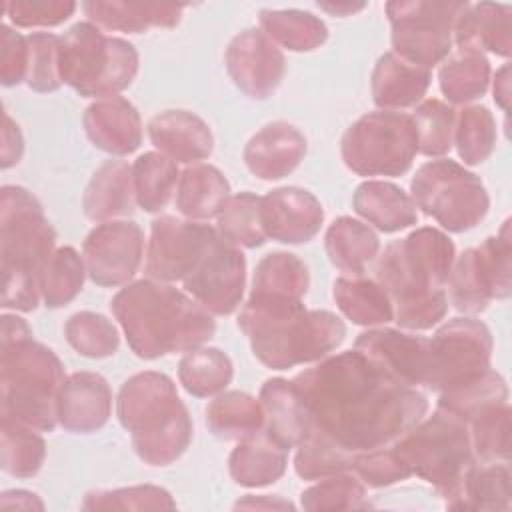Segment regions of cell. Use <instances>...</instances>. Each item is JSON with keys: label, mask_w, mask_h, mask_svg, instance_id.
Listing matches in <instances>:
<instances>
[{"label": "cell", "mask_w": 512, "mask_h": 512, "mask_svg": "<svg viewBox=\"0 0 512 512\" xmlns=\"http://www.w3.org/2000/svg\"><path fill=\"white\" fill-rule=\"evenodd\" d=\"M292 382L308 426L352 456L396 442L428 410L418 388L398 382L356 348L318 360Z\"/></svg>", "instance_id": "obj_1"}, {"label": "cell", "mask_w": 512, "mask_h": 512, "mask_svg": "<svg viewBox=\"0 0 512 512\" xmlns=\"http://www.w3.org/2000/svg\"><path fill=\"white\" fill-rule=\"evenodd\" d=\"M128 346L144 360L188 352L214 336L212 314L194 298L158 280H136L110 302Z\"/></svg>", "instance_id": "obj_2"}, {"label": "cell", "mask_w": 512, "mask_h": 512, "mask_svg": "<svg viewBox=\"0 0 512 512\" xmlns=\"http://www.w3.org/2000/svg\"><path fill=\"white\" fill-rule=\"evenodd\" d=\"M60 358L32 340L30 326L16 314L2 316L0 406L2 416L34 430L52 432L58 422V394L64 384Z\"/></svg>", "instance_id": "obj_3"}, {"label": "cell", "mask_w": 512, "mask_h": 512, "mask_svg": "<svg viewBox=\"0 0 512 512\" xmlns=\"http://www.w3.org/2000/svg\"><path fill=\"white\" fill-rule=\"evenodd\" d=\"M238 326L248 336L254 356L272 370L318 362L346 336L340 316L328 310H306L302 302L260 304L248 300L240 310Z\"/></svg>", "instance_id": "obj_4"}, {"label": "cell", "mask_w": 512, "mask_h": 512, "mask_svg": "<svg viewBox=\"0 0 512 512\" xmlns=\"http://www.w3.org/2000/svg\"><path fill=\"white\" fill-rule=\"evenodd\" d=\"M56 244V232L42 204L22 186L0 192L2 308L36 310L42 300L40 278Z\"/></svg>", "instance_id": "obj_5"}, {"label": "cell", "mask_w": 512, "mask_h": 512, "mask_svg": "<svg viewBox=\"0 0 512 512\" xmlns=\"http://www.w3.org/2000/svg\"><path fill=\"white\" fill-rule=\"evenodd\" d=\"M116 412L138 458L150 466L172 464L192 442V418L166 374L148 370L130 376L120 388Z\"/></svg>", "instance_id": "obj_6"}, {"label": "cell", "mask_w": 512, "mask_h": 512, "mask_svg": "<svg viewBox=\"0 0 512 512\" xmlns=\"http://www.w3.org/2000/svg\"><path fill=\"white\" fill-rule=\"evenodd\" d=\"M392 448L410 476L432 484L446 504L456 496L466 470L476 460L468 422L442 406L392 442Z\"/></svg>", "instance_id": "obj_7"}, {"label": "cell", "mask_w": 512, "mask_h": 512, "mask_svg": "<svg viewBox=\"0 0 512 512\" xmlns=\"http://www.w3.org/2000/svg\"><path fill=\"white\" fill-rule=\"evenodd\" d=\"M138 72L136 48L106 36L92 22L74 24L60 40V76L80 96L108 98L128 88Z\"/></svg>", "instance_id": "obj_8"}, {"label": "cell", "mask_w": 512, "mask_h": 512, "mask_svg": "<svg viewBox=\"0 0 512 512\" xmlns=\"http://www.w3.org/2000/svg\"><path fill=\"white\" fill-rule=\"evenodd\" d=\"M454 260V244L444 232L416 228L384 248L376 262V280L394 306L406 304L444 290Z\"/></svg>", "instance_id": "obj_9"}, {"label": "cell", "mask_w": 512, "mask_h": 512, "mask_svg": "<svg viewBox=\"0 0 512 512\" xmlns=\"http://www.w3.org/2000/svg\"><path fill=\"white\" fill-rule=\"evenodd\" d=\"M340 152L358 176H400L418 154L414 120L398 110L368 112L344 132Z\"/></svg>", "instance_id": "obj_10"}, {"label": "cell", "mask_w": 512, "mask_h": 512, "mask_svg": "<svg viewBox=\"0 0 512 512\" xmlns=\"http://www.w3.org/2000/svg\"><path fill=\"white\" fill-rule=\"evenodd\" d=\"M410 192L414 206L448 232L474 228L490 206L482 180L448 158L422 164L410 182Z\"/></svg>", "instance_id": "obj_11"}, {"label": "cell", "mask_w": 512, "mask_h": 512, "mask_svg": "<svg viewBox=\"0 0 512 512\" xmlns=\"http://www.w3.org/2000/svg\"><path fill=\"white\" fill-rule=\"evenodd\" d=\"M468 2L432 0H394L386 4L392 26V46L404 60L432 68L452 52L454 26Z\"/></svg>", "instance_id": "obj_12"}, {"label": "cell", "mask_w": 512, "mask_h": 512, "mask_svg": "<svg viewBox=\"0 0 512 512\" xmlns=\"http://www.w3.org/2000/svg\"><path fill=\"white\" fill-rule=\"evenodd\" d=\"M512 242L510 220H504L496 236H488L478 248L464 250L454 260L448 276L450 302L456 310L478 314L512 292Z\"/></svg>", "instance_id": "obj_13"}, {"label": "cell", "mask_w": 512, "mask_h": 512, "mask_svg": "<svg viewBox=\"0 0 512 512\" xmlns=\"http://www.w3.org/2000/svg\"><path fill=\"white\" fill-rule=\"evenodd\" d=\"M492 334L476 318H452L430 338L426 388L438 394L458 388L490 370Z\"/></svg>", "instance_id": "obj_14"}, {"label": "cell", "mask_w": 512, "mask_h": 512, "mask_svg": "<svg viewBox=\"0 0 512 512\" xmlns=\"http://www.w3.org/2000/svg\"><path fill=\"white\" fill-rule=\"evenodd\" d=\"M218 232L196 220L160 216L152 222L144 270L152 280H186L198 266Z\"/></svg>", "instance_id": "obj_15"}, {"label": "cell", "mask_w": 512, "mask_h": 512, "mask_svg": "<svg viewBox=\"0 0 512 512\" xmlns=\"http://www.w3.org/2000/svg\"><path fill=\"white\" fill-rule=\"evenodd\" d=\"M86 274L98 286L126 284L144 256V234L132 220H108L90 230L82 244Z\"/></svg>", "instance_id": "obj_16"}, {"label": "cell", "mask_w": 512, "mask_h": 512, "mask_svg": "<svg viewBox=\"0 0 512 512\" xmlns=\"http://www.w3.org/2000/svg\"><path fill=\"white\" fill-rule=\"evenodd\" d=\"M186 292L210 314H232L244 294L246 258L236 248L216 236L198 266L182 282Z\"/></svg>", "instance_id": "obj_17"}, {"label": "cell", "mask_w": 512, "mask_h": 512, "mask_svg": "<svg viewBox=\"0 0 512 512\" xmlns=\"http://www.w3.org/2000/svg\"><path fill=\"white\" fill-rule=\"evenodd\" d=\"M224 60L234 84L254 100L272 96L286 72L282 50L258 28L234 36Z\"/></svg>", "instance_id": "obj_18"}, {"label": "cell", "mask_w": 512, "mask_h": 512, "mask_svg": "<svg viewBox=\"0 0 512 512\" xmlns=\"http://www.w3.org/2000/svg\"><path fill=\"white\" fill-rule=\"evenodd\" d=\"M354 348L372 358L398 382L412 388H426L430 338L394 328H370L356 338Z\"/></svg>", "instance_id": "obj_19"}, {"label": "cell", "mask_w": 512, "mask_h": 512, "mask_svg": "<svg viewBox=\"0 0 512 512\" xmlns=\"http://www.w3.org/2000/svg\"><path fill=\"white\" fill-rule=\"evenodd\" d=\"M260 216L266 238L282 244H302L318 234L324 210L312 192L284 186L262 196Z\"/></svg>", "instance_id": "obj_20"}, {"label": "cell", "mask_w": 512, "mask_h": 512, "mask_svg": "<svg viewBox=\"0 0 512 512\" xmlns=\"http://www.w3.org/2000/svg\"><path fill=\"white\" fill-rule=\"evenodd\" d=\"M112 412V390L96 372L70 374L58 394V422L68 432L100 430Z\"/></svg>", "instance_id": "obj_21"}, {"label": "cell", "mask_w": 512, "mask_h": 512, "mask_svg": "<svg viewBox=\"0 0 512 512\" xmlns=\"http://www.w3.org/2000/svg\"><path fill=\"white\" fill-rule=\"evenodd\" d=\"M82 122L90 142L108 154L126 156L142 144L140 114L122 96L98 98L86 108Z\"/></svg>", "instance_id": "obj_22"}, {"label": "cell", "mask_w": 512, "mask_h": 512, "mask_svg": "<svg viewBox=\"0 0 512 512\" xmlns=\"http://www.w3.org/2000/svg\"><path fill=\"white\" fill-rule=\"evenodd\" d=\"M304 154V134L288 122H272L248 140L244 162L260 180H280L294 172Z\"/></svg>", "instance_id": "obj_23"}, {"label": "cell", "mask_w": 512, "mask_h": 512, "mask_svg": "<svg viewBox=\"0 0 512 512\" xmlns=\"http://www.w3.org/2000/svg\"><path fill=\"white\" fill-rule=\"evenodd\" d=\"M148 136L160 154L174 162L196 164L212 154L208 124L188 110H164L148 122Z\"/></svg>", "instance_id": "obj_24"}, {"label": "cell", "mask_w": 512, "mask_h": 512, "mask_svg": "<svg viewBox=\"0 0 512 512\" xmlns=\"http://www.w3.org/2000/svg\"><path fill=\"white\" fill-rule=\"evenodd\" d=\"M512 6L496 2H478L464 8L454 26L458 48L492 52L508 58L512 52Z\"/></svg>", "instance_id": "obj_25"}, {"label": "cell", "mask_w": 512, "mask_h": 512, "mask_svg": "<svg viewBox=\"0 0 512 512\" xmlns=\"http://www.w3.org/2000/svg\"><path fill=\"white\" fill-rule=\"evenodd\" d=\"M432 80V72L412 64L396 52L378 58L372 70V98L380 110H402L422 102Z\"/></svg>", "instance_id": "obj_26"}, {"label": "cell", "mask_w": 512, "mask_h": 512, "mask_svg": "<svg viewBox=\"0 0 512 512\" xmlns=\"http://www.w3.org/2000/svg\"><path fill=\"white\" fill-rule=\"evenodd\" d=\"M186 4L168 2H128V0H92L82 10L88 22L104 30L140 34L152 26L172 28L180 22Z\"/></svg>", "instance_id": "obj_27"}, {"label": "cell", "mask_w": 512, "mask_h": 512, "mask_svg": "<svg viewBox=\"0 0 512 512\" xmlns=\"http://www.w3.org/2000/svg\"><path fill=\"white\" fill-rule=\"evenodd\" d=\"M134 204L136 192L132 166L124 160H106L92 174L82 198L84 214L98 222L132 214Z\"/></svg>", "instance_id": "obj_28"}, {"label": "cell", "mask_w": 512, "mask_h": 512, "mask_svg": "<svg viewBox=\"0 0 512 512\" xmlns=\"http://www.w3.org/2000/svg\"><path fill=\"white\" fill-rule=\"evenodd\" d=\"M264 432L282 448L298 446L308 430V416L292 380L270 378L260 388Z\"/></svg>", "instance_id": "obj_29"}, {"label": "cell", "mask_w": 512, "mask_h": 512, "mask_svg": "<svg viewBox=\"0 0 512 512\" xmlns=\"http://www.w3.org/2000/svg\"><path fill=\"white\" fill-rule=\"evenodd\" d=\"M306 290V264L296 254L272 252L258 262L248 300L260 304H296L302 302Z\"/></svg>", "instance_id": "obj_30"}, {"label": "cell", "mask_w": 512, "mask_h": 512, "mask_svg": "<svg viewBox=\"0 0 512 512\" xmlns=\"http://www.w3.org/2000/svg\"><path fill=\"white\" fill-rule=\"evenodd\" d=\"M288 464V450L276 444L264 430L238 440L228 458L232 480L244 488H262L282 478Z\"/></svg>", "instance_id": "obj_31"}, {"label": "cell", "mask_w": 512, "mask_h": 512, "mask_svg": "<svg viewBox=\"0 0 512 512\" xmlns=\"http://www.w3.org/2000/svg\"><path fill=\"white\" fill-rule=\"evenodd\" d=\"M352 206L356 214L382 232H398L418 222L412 198L400 186L384 180L362 182L352 196Z\"/></svg>", "instance_id": "obj_32"}, {"label": "cell", "mask_w": 512, "mask_h": 512, "mask_svg": "<svg viewBox=\"0 0 512 512\" xmlns=\"http://www.w3.org/2000/svg\"><path fill=\"white\" fill-rule=\"evenodd\" d=\"M230 198V184L210 164H192L180 172L176 186V208L188 220H208L220 214Z\"/></svg>", "instance_id": "obj_33"}, {"label": "cell", "mask_w": 512, "mask_h": 512, "mask_svg": "<svg viewBox=\"0 0 512 512\" xmlns=\"http://www.w3.org/2000/svg\"><path fill=\"white\" fill-rule=\"evenodd\" d=\"M452 510H508L510 468L508 462L474 460L466 470L456 496L446 504Z\"/></svg>", "instance_id": "obj_34"}, {"label": "cell", "mask_w": 512, "mask_h": 512, "mask_svg": "<svg viewBox=\"0 0 512 512\" xmlns=\"http://www.w3.org/2000/svg\"><path fill=\"white\" fill-rule=\"evenodd\" d=\"M324 244L330 262L350 276H360L380 250L376 232L350 216H340L328 226Z\"/></svg>", "instance_id": "obj_35"}, {"label": "cell", "mask_w": 512, "mask_h": 512, "mask_svg": "<svg viewBox=\"0 0 512 512\" xmlns=\"http://www.w3.org/2000/svg\"><path fill=\"white\" fill-rule=\"evenodd\" d=\"M334 300L340 312L360 326H380L394 320V304L374 278L342 276L334 282Z\"/></svg>", "instance_id": "obj_36"}, {"label": "cell", "mask_w": 512, "mask_h": 512, "mask_svg": "<svg viewBox=\"0 0 512 512\" xmlns=\"http://www.w3.org/2000/svg\"><path fill=\"white\" fill-rule=\"evenodd\" d=\"M206 426L220 440H244L264 428L260 400L246 392H222L206 406Z\"/></svg>", "instance_id": "obj_37"}, {"label": "cell", "mask_w": 512, "mask_h": 512, "mask_svg": "<svg viewBox=\"0 0 512 512\" xmlns=\"http://www.w3.org/2000/svg\"><path fill=\"white\" fill-rule=\"evenodd\" d=\"M438 80L448 102L468 104L488 90L490 62L482 52L458 48L444 58Z\"/></svg>", "instance_id": "obj_38"}, {"label": "cell", "mask_w": 512, "mask_h": 512, "mask_svg": "<svg viewBox=\"0 0 512 512\" xmlns=\"http://www.w3.org/2000/svg\"><path fill=\"white\" fill-rule=\"evenodd\" d=\"M262 32L292 52H310L328 38L326 24L304 10H260Z\"/></svg>", "instance_id": "obj_39"}, {"label": "cell", "mask_w": 512, "mask_h": 512, "mask_svg": "<svg viewBox=\"0 0 512 512\" xmlns=\"http://www.w3.org/2000/svg\"><path fill=\"white\" fill-rule=\"evenodd\" d=\"M136 204L146 212H160L176 194L178 166L160 152H144L132 164Z\"/></svg>", "instance_id": "obj_40"}, {"label": "cell", "mask_w": 512, "mask_h": 512, "mask_svg": "<svg viewBox=\"0 0 512 512\" xmlns=\"http://www.w3.org/2000/svg\"><path fill=\"white\" fill-rule=\"evenodd\" d=\"M234 376L232 360L218 348L188 350L178 364V380L192 396L206 398L222 392Z\"/></svg>", "instance_id": "obj_41"}, {"label": "cell", "mask_w": 512, "mask_h": 512, "mask_svg": "<svg viewBox=\"0 0 512 512\" xmlns=\"http://www.w3.org/2000/svg\"><path fill=\"white\" fill-rule=\"evenodd\" d=\"M46 458V442L34 428L2 416L0 426V464L16 478L34 476Z\"/></svg>", "instance_id": "obj_42"}, {"label": "cell", "mask_w": 512, "mask_h": 512, "mask_svg": "<svg viewBox=\"0 0 512 512\" xmlns=\"http://www.w3.org/2000/svg\"><path fill=\"white\" fill-rule=\"evenodd\" d=\"M474 458L482 462H508L510 456V406L494 402L476 410L468 420Z\"/></svg>", "instance_id": "obj_43"}, {"label": "cell", "mask_w": 512, "mask_h": 512, "mask_svg": "<svg viewBox=\"0 0 512 512\" xmlns=\"http://www.w3.org/2000/svg\"><path fill=\"white\" fill-rule=\"evenodd\" d=\"M262 196L240 192L228 198L218 218V234L224 242L236 248H258L266 242V232L260 216Z\"/></svg>", "instance_id": "obj_44"}, {"label": "cell", "mask_w": 512, "mask_h": 512, "mask_svg": "<svg viewBox=\"0 0 512 512\" xmlns=\"http://www.w3.org/2000/svg\"><path fill=\"white\" fill-rule=\"evenodd\" d=\"M296 448L294 470L302 480H320L332 474L350 472L356 460V456L348 454L326 434L310 426Z\"/></svg>", "instance_id": "obj_45"}, {"label": "cell", "mask_w": 512, "mask_h": 512, "mask_svg": "<svg viewBox=\"0 0 512 512\" xmlns=\"http://www.w3.org/2000/svg\"><path fill=\"white\" fill-rule=\"evenodd\" d=\"M84 274V258L72 246H62L54 250L40 278L44 304L48 308H60L72 302L82 290Z\"/></svg>", "instance_id": "obj_46"}, {"label": "cell", "mask_w": 512, "mask_h": 512, "mask_svg": "<svg viewBox=\"0 0 512 512\" xmlns=\"http://www.w3.org/2000/svg\"><path fill=\"white\" fill-rule=\"evenodd\" d=\"M454 144L464 164H482L496 146V122L488 108L466 106L456 114Z\"/></svg>", "instance_id": "obj_47"}, {"label": "cell", "mask_w": 512, "mask_h": 512, "mask_svg": "<svg viewBox=\"0 0 512 512\" xmlns=\"http://www.w3.org/2000/svg\"><path fill=\"white\" fill-rule=\"evenodd\" d=\"M300 504L304 510H364L368 508L366 500V484L350 474V472H340L332 474L326 478H320L314 486L302 492Z\"/></svg>", "instance_id": "obj_48"}, {"label": "cell", "mask_w": 512, "mask_h": 512, "mask_svg": "<svg viewBox=\"0 0 512 512\" xmlns=\"http://www.w3.org/2000/svg\"><path fill=\"white\" fill-rule=\"evenodd\" d=\"M412 120L418 136V152L424 156H444L452 150L456 130V112L452 106L438 98L422 100Z\"/></svg>", "instance_id": "obj_49"}, {"label": "cell", "mask_w": 512, "mask_h": 512, "mask_svg": "<svg viewBox=\"0 0 512 512\" xmlns=\"http://www.w3.org/2000/svg\"><path fill=\"white\" fill-rule=\"evenodd\" d=\"M68 344L86 358H108L120 346L118 328L102 314L76 312L64 326Z\"/></svg>", "instance_id": "obj_50"}, {"label": "cell", "mask_w": 512, "mask_h": 512, "mask_svg": "<svg viewBox=\"0 0 512 512\" xmlns=\"http://www.w3.org/2000/svg\"><path fill=\"white\" fill-rule=\"evenodd\" d=\"M84 510H174L176 502L168 490L152 484L116 490H94L84 496Z\"/></svg>", "instance_id": "obj_51"}, {"label": "cell", "mask_w": 512, "mask_h": 512, "mask_svg": "<svg viewBox=\"0 0 512 512\" xmlns=\"http://www.w3.org/2000/svg\"><path fill=\"white\" fill-rule=\"evenodd\" d=\"M506 400H508V386L504 378L492 370L484 372L482 376L458 388L438 394V406L456 412L464 420H468L476 410L488 404L506 402Z\"/></svg>", "instance_id": "obj_52"}, {"label": "cell", "mask_w": 512, "mask_h": 512, "mask_svg": "<svg viewBox=\"0 0 512 512\" xmlns=\"http://www.w3.org/2000/svg\"><path fill=\"white\" fill-rule=\"evenodd\" d=\"M60 36L50 32H32L28 42L26 84L36 92H54L64 82L60 76Z\"/></svg>", "instance_id": "obj_53"}, {"label": "cell", "mask_w": 512, "mask_h": 512, "mask_svg": "<svg viewBox=\"0 0 512 512\" xmlns=\"http://www.w3.org/2000/svg\"><path fill=\"white\" fill-rule=\"evenodd\" d=\"M76 10L72 0H8L4 14L20 28L58 26L66 22Z\"/></svg>", "instance_id": "obj_54"}, {"label": "cell", "mask_w": 512, "mask_h": 512, "mask_svg": "<svg viewBox=\"0 0 512 512\" xmlns=\"http://www.w3.org/2000/svg\"><path fill=\"white\" fill-rule=\"evenodd\" d=\"M352 472L370 488H382L410 478V472L396 456L392 444L358 454Z\"/></svg>", "instance_id": "obj_55"}, {"label": "cell", "mask_w": 512, "mask_h": 512, "mask_svg": "<svg viewBox=\"0 0 512 512\" xmlns=\"http://www.w3.org/2000/svg\"><path fill=\"white\" fill-rule=\"evenodd\" d=\"M0 76L4 86L26 82L28 70V42L26 36L12 30L8 24L0 26Z\"/></svg>", "instance_id": "obj_56"}, {"label": "cell", "mask_w": 512, "mask_h": 512, "mask_svg": "<svg viewBox=\"0 0 512 512\" xmlns=\"http://www.w3.org/2000/svg\"><path fill=\"white\" fill-rule=\"evenodd\" d=\"M24 150V140L20 134L18 124L4 114V128H2V168L14 166Z\"/></svg>", "instance_id": "obj_57"}, {"label": "cell", "mask_w": 512, "mask_h": 512, "mask_svg": "<svg viewBox=\"0 0 512 512\" xmlns=\"http://www.w3.org/2000/svg\"><path fill=\"white\" fill-rule=\"evenodd\" d=\"M0 506L4 510H42L44 504L42 500L34 494V492H28V490H10V492H4L2 498H0Z\"/></svg>", "instance_id": "obj_58"}, {"label": "cell", "mask_w": 512, "mask_h": 512, "mask_svg": "<svg viewBox=\"0 0 512 512\" xmlns=\"http://www.w3.org/2000/svg\"><path fill=\"white\" fill-rule=\"evenodd\" d=\"M234 508H264V510H286V508H294L292 502L288 500H282L280 496H268V494H262V496H254V494H248L244 496L242 500H238L234 504Z\"/></svg>", "instance_id": "obj_59"}, {"label": "cell", "mask_w": 512, "mask_h": 512, "mask_svg": "<svg viewBox=\"0 0 512 512\" xmlns=\"http://www.w3.org/2000/svg\"><path fill=\"white\" fill-rule=\"evenodd\" d=\"M494 102L508 112L510 108V66L504 64L494 76Z\"/></svg>", "instance_id": "obj_60"}, {"label": "cell", "mask_w": 512, "mask_h": 512, "mask_svg": "<svg viewBox=\"0 0 512 512\" xmlns=\"http://www.w3.org/2000/svg\"><path fill=\"white\" fill-rule=\"evenodd\" d=\"M318 8L324 12H330L334 16H350V14L366 8V2H318Z\"/></svg>", "instance_id": "obj_61"}]
</instances>
